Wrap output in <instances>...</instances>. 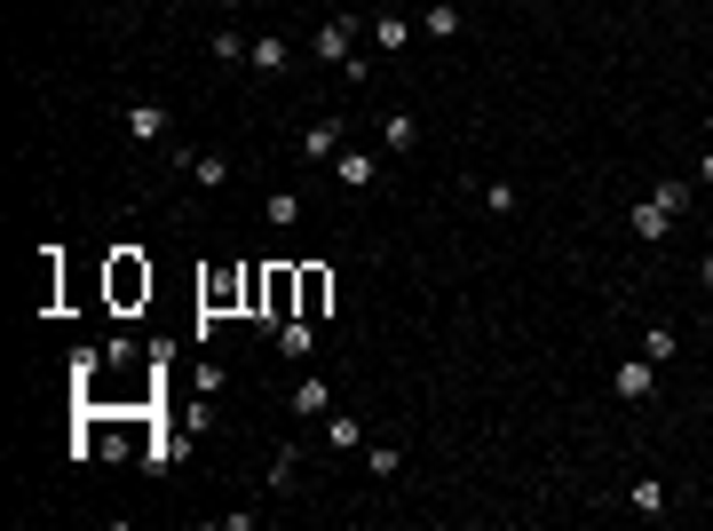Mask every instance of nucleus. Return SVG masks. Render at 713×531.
I'll return each instance as SVG.
<instances>
[{
	"label": "nucleus",
	"instance_id": "1",
	"mask_svg": "<svg viewBox=\"0 0 713 531\" xmlns=\"http://www.w3.org/2000/svg\"><path fill=\"white\" fill-rule=\"evenodd\" d=\"M357 41H365V24H357V16H325V24L310 32V56H318V64H333L342 80H365L372 64L357 56Z\"/></svg>",
	"mask_w": 713,
	"mask_h": 531
},
{
	"label": "nucleus",
	"instance_id": "2",
	"mask_svg": "<svg viewBox=\"0 0 713 531\" xmlns=\"http://www.w3.org/2000/svg\"><path fill=\"white\" fill-rule=\"evenodd\" d=\"M183 452H191V428H183V420H159L151 445H143V476H175Z\"/></svg>",
	"mask_w": 713,
	"mask_h": 531
},
{
	"label": "nucleus",
	"instance_id": "3",
	"mask_svg": "<svg viewBox=\"0 0 713 531\" xmlns=\"http://www.w3.org/2000/svg\"><path fill=\"white\" fill-rule=\"evenodd\" d=\"M112 302L135 310V302H151V262H135V246L112 254Z\"/></svg>",
	"mask_w": 713,
	"mask_h": 531
},
{
	"label": "nucleus",
	"instance_id": "4",
	"mask_svg": "<svg viewBox=\"0 0 713 531\" xmlns=\"http://www.w3.org/2000/svg\"><path fill=\"white\" fill-rule=\"evenodd\" d=\"M294 151H301V168H333V159H342L349 143H342V119H310L294 136Z\"/></svg>",
	"mask_w": 713,
	"mask_h": 531
},
{
	"label": "nucleus",
	"instance_id": "5",
	"mask_svg": "<svg viewBox=\"0 0 713 531\" xmlns=\"http://www.w3.org/2000/svg\"><path fill=\"white\" fill-rule=\"evenodd\" d=\"M610 389H619V396H626V405H651V396H658V365H651V357H642V349H634V357L619 365V373H610Z\"/></svg>",
	"mask_w": 713,
	"mask_h": 531
},
{
	"label": "nucleus",
	"instance_id": "6",
	"mask_svg": "<svg viewBox=\"0 0 713 531\" xmlns=\"http://www.w3.org/2000/svg\"><path fill=\"white\" fill-rule=\"evenodd\" d=\"M119 127H127V143H166V127H175V119H166V104H127Z\"/></svg>",
	"mask_w": 713,
	"mask_h": 531
},
{
	"label": "nucleus",
	"instance_id": "7",
	"mask_svg": "<svg viewBox=\"0 0 713 531\" xmlns=\"http://www.w3.org/2000/svg\"><path fill=\"white\" fill-rule=\"evenodd\" d=\"M626 222H634V239H642V246H666V239H674V230H682V215H666V207H658V198H642V207H634Z\"/></svg>",
	"mask_w": 713,
	"mask_h": 531
},
{
	"label": "nucleus",
	"instance_id": "8",
	"mask_svg": "<svg viewBox=\"0 0 713 531\" xmlns=\"http://www.w3.org/2000/svg\"><path fill=\"white\" fill-rule=\"evenodd\" d=\"M333 183H342V191H372V183H381V151H342V159H333Z\"/></svg>",
	"mask_w": 713,
	"mask_h": 531
},
{
	"label": "nucleus",
	"instance_id": "9",
	"mask_svg": "<svg viewBox=\"0 0 713 531\" xmlns=\"http://www.w3.org/2000/svg\"><path fill=\"white\" fill-rule=\"evenodd\" d=\"M372 136H381V159H404V151L421 143V119H413V112H389L381 127H372Z\"/></svg>",
	"mask_w": 713,
	"mask_h": 531
},
{
	"label": "nucleus",
	"instance_id": "10",
	"mask_svg": "<svg viewBox=\"0 0 713 531\" xmlns=\"http://www.w3.org/2000/svg\"><path fill=\"white\" fill-rule=\"evenodd\" d=\"M183 175H191L198 191H222V183L238 175V159H230V151H191V168H183Z\"/></svg>",
	"mask_w": 713,
	"mask_h": 531
},
{
	"label": "nucleus",
	"instance_id": "11",
	"mask_svg": "<svg viewBox=\"0 0 713 531\" xmlns=\"http://www.w3.org/2000/svg\"><path fill=\"white\" fill-rule=\"evenodd\" d=\"M310 349H318V318H286L278 325V357L286 365H310Z\"/></svg>",
	"mask_w": 713,
	"mask_h": 531
},
{
	"label": "nucleus",
	"instance_id": "12",
	"mask_svg": "<svg viewBox=\"0 0 713 531\" xmlns=\"http://www.w3.org/2000/svg\"><path fill=\"white\" fill-rule=\"evenodd\" d=\"M325 302H333V270L325 262H301V318H325Z\"/></svg>",
	"mask_w": 713,
	"mask_h": 531
},
{
	"label": "nucleus",
	"instance_id": "13",
	"mask_svg": "<svg viewBox=\"0 0 713 531\" xmlns=\"http://www.w3.org/2000/svg\"><path fill=\"white\" fill-rule=\"evenodd\" d=\"M246 64H254V72H269V80H278L286 64H294V41H278V32H254V48H246Z\"/></svg>",
	"mask_w": 713,
	"mask_h": 531
},
{
	"label": "nucleus",
	"instance_id": "14",
	"mask_svg": "<svg viewBox=\"0 0 713 531\" xmlns=\"http://www.w3.org/2000/svg\"><path fill=\"white\" fill-rule=\"evenodd\" d=\"M286 405H294L301 420H333V381H294Z\"/></svg>",
	"mask_w": 713,
	"mask_h": 531
},
{
	"label": "nucleus",
	"instance_id": "15",
	"mask_svg": "<svg viewBox=\"0 0 713 531\" xmlns=\"http://www.w3.org/2000/svg\"><path fill=\"white\" fill-rule=\"evenodd\" d=\"M365 41H372V48H389V56H404V48H413V24L389 9V16H372V24H365Z\"/></svg>",
	"mask_w": 713,
	"mask_h": 531
},
{
	"label": "nucleus",
	"instance_id": "16",
	"mask_svg": "<svg viewBox=\"0 0 713 531\" xmlns=\"http://www.w3.org/2000/svg\"><path fill=\"white\" fill-rule=\"evenodd\" d=\"M642 357H651V365H674V357H682V334H674L666 318H651V325H642Z\"/></svg>",
	"mask_w": 713,
	"mask_h": 531
},
{
	"label": "nucleus",
	"instance_id": "17",
	"mask_svg": "<svg viewBox=\"0 0 713 531\" xmlns=\"http://www.w3.org/2000/svg\"><path fill=\"white\" fill-rule=\"evenodd\" d=\"M626 508H634L642 523H658V516H666V484H658V476H634V484H626Z\"/></svg>",
	"mask_w": 713,
	"mask_h": 531
},
{
	"label": "nucleus",
	"instance_id": "18",
	"mask_svg": "<svg viewBox=\"0 0 713 531\" xmlns=\"http://www.w3.org/2000/svg\"><path fill=\"white\" fill-rule=\"evenodd\" d=\"M421 32H428V41H460V9H452V0H428V9H421Z\"/></svg>",
	"mask_w": 713,
	"mask_h": 531
},
{
	"label": "nucleus",
	"instance_id": "19",
	"mask_svg": "<svg viewBox=\"0 0 713 531\" xmlns=\"http://www.w3.org/2000/svg\"><path fill=\"white\" fill-rule=\"evenodd\" d=\"M651 198H658L666 215H690V207H698V183H682V175H666V183H651Z\"/></svg>",
	"mask_w": 713,
	"mask_h": 531
},
{
	"label": "nucleus",
	"instance_id": "20",
	"mask_svg": "<svg viewBox=\"0 0 713 531\" xmlns=\"http://www.w3.org/2000/svg\"><path fill=\"white\" fill-rule=\"evenodd\" d=\"M396 469H404V445H365V476L372 484H396Z\"/></svg>",
	"mask_w": 713,
	"mask_h": 531
},
{
	"label": "nucleus",
	"instance_id": "21",
	"mask_svg": "<svg viewBox=\"0 0 713 531\" xmlns=\"http://www.w3.org/2000/svg\"><path fill=\"white\" fill-rule=\"evenodd\" d=\"M301 215H310L301 191H269V230H301Z\"/></svg>",
	"mask_w": 713,
	"mask_h": 531
},
{
	"label": "nucleus",
	"instance_id": "22",
	"mask_svg": "<svg viewBox=\"0 0 713 531\" xmlns=\"http://www.w3.org/2000/svg\"><path fill=\"white\" fill-rule=\"evenodd\" d=\"M325 445H333V452H365V420H357V413H333Z\"/></svg>",
	"mask_w": 713,
	"mask_h": 531
},
{
	"label": "nucleus",
	"instance_id": "23",
	"mask_svg": "<svg viewBox=\"0 0 713 531\" xmlns=\"http://www.w3.org/2000/svg\"><path fill=\"white\" fill-rule=\"evenodd\" d=\"M246 48H254L246 32H215V41H207V56H215V64H246Z\"/></svg>",
	"mask_w": 713,
	"mask_h": 531
},
{
	"label": "nucleus",
	"instance_id": "24",
	"mask_svg": "<svg viewBox=\"0 0 713 531\" xmlns=\"http://www.w3.org/2000/svg\"><path fill=\"white\" fill-rule=\"evenodd\" d=\"M475 191H484V207H492V215H516V183H507V175H492V183H475Z\"/></svg>",
	"mask_w": 713,
	"mask_h": 531
},
{
	"label": "nucleus",
	"instance_id": "25",
	"mask_svg": "<svg viewBox=\"0 0 713 531\" xmlns=\"http://www.w3.org/2000/svg\"><path fill=\"white\" fill-rule=\"evenodd\" d=\"M294 476H301V452H294V445H286V452H278V460H269V492H286V484H294Z\"/></svg>",
	"mask_w": 713,
	"mask_h": 531
},
{
	"label": "nucleus",
	"instance_id": "26",
	"mask_svg": "<svg viewBox=\"0 0 713 531\" xmlns=\"http://www.w3.org/2000/svg\"><path fill=\"white\" fill-rule=\"evenodd\" d=\"M222 389H230L222 365H198V373H191V396H222Z\"/></svg>",
	"mask_w": 713,
	"mask_h": 531
},
{
	"label": "nucleus",
	"instance_id": "27",
	"mask_svg": "<svg viewBox=\"0 0 713 531\" xmlns=\"http://www.w3.org/2000/svg\"><path fill=\"white\" fill-rule=\"evenodd\" d=\"M698 191H713V136H705V151H698Z\"/></svg>",
	"mask_w": 713,
	"mask_h": 531
},
{
	"label": "nucleus",
	"instance_id": "28",
	"mask_svg": "<svg viewBox=\"0 0 713 531\" xmlns=\"http://www.w3.org/2000/svg\"><path fill=\"white\" fill-rule=\"evenodd\" d=\"M698 286H705V293H713V246H705V262H698Z\"/></svg>",
	"mask_w": 713,
	"mask_h": 531
},
{
	"label": "nucleus",
	"instance_id": "29",
	"mask_svg": "<svg viewBox=\"0 0 713 531\" xmlns=\"http://www.w3.org/2000/svg\"><path fill=\"white\" fill-rule=\"evenodd\" d=\"M705 136H713V112H705Z\"/></svg>",
	"mask_w": 713,
	"mask_h": 531
}]
</instances>
